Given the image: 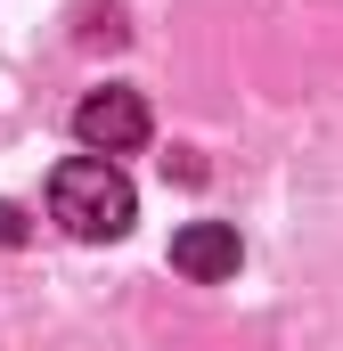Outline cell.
<instances>
[{"label": "cell", "instance_id": "6da1fadb", "mask_svg": "<svg viewBox=\"0 0 343 351\" xmlns=\"http://www.w3.org/2000/svg\"><path fill=\"white\" fill-rule=\"evenodd\" d=\"M131 213H139V196L115 172V156H66L49 172V221L66 237H82V245H115L131 229Z\"/></svg>", "mask_w": 343, "mask_h": 351}, {"label": "cell", "instance_id": "3957f363", "mask_svg": "<svg viewBox=\"0 0 343 351\" xmlns=\"http://www.w3.org/2000/svg\"><path fill=\"white\" fill-rule=\"evenodd\" d=\"M237 262H246V245H237V229H229V221H188V229L172 237V269H180V278H196V286L237 278Z\"/></svg>", "mask_w": 343, "mask_h": 351}, {"label": "cell", "instance_id": "7a4b0ae2", "mask_svg": "<svg viewBox=\"0 0 343 351\" xmlns=\"http://www.w3.org/2000/svg\"><path fill=\"white\" fill-rule=\"evenodd\" d=\"M74 139H82L90 156H131V147H147V98H139V90H90L82 106H74Z\"/></svg>", "mask_w": 343, "mask_h": 351}, {"label": "cell", "instance_id": "277c9868", "mask_svg": "<svg viewBox=\"0 0 343 351\" xmlns=\"http://www.w3.org/2000/svg\"><path fill=\"white\" fill-rule=\"evenodd\" d=\"M0 245H25V213H16L8 196H0Z\"/></svg>", "mask_w": 343, "mask_h": 351}]
</instances>
